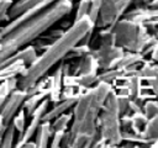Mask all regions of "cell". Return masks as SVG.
Wrapping results in <instances>:
<instances>
[{"label": "cell", "instance_id": "1", "mask_svg": "<svg viewBox=\"0 0 158 148\" xmlns=\"http://www.w3.org/2000/svg\"><path fill=\"white\" fill-rule=\"evenodd\" d=\"M112 88L110 83L96 81L94 86L78 89L79 94L73 105L72 122L68 128L73 136L72 147H93L99 137V113Z\"/></svg>", "mask_w": 158, "mask_h": 148}, {"label": "cell", "instance_id": "2", "mask_svg": "<svg viewBox=\"0 0 158 148\" xmlns=\"http://www.w3.org/2000/svg\"><path fill=\"white\" fill-rule=\"evenodd\" d=\"M95 28V23L90 20L88 15L80 20L73 22L69 28L63 31V33L51 42L42 52L36 57V59L26 67L21 75L17 78V86L20 89H28L37 80L43 78L49 69H52L57 63L65 59L67 54L77 46L80 39L85 36L88 31Z\"/></svg>", "mask_w": 158, "mask_h": 148}, {"label": "cell", "instance_id": "3", "mask_svg": "<svg viewBox=\"0 0 158 148\" xmlns=\"http://www.w3.org/2000/svg\"><path fill=\"white\" fill-rule=\"evenodd\" d=\"M73 6V0H56L33 17L5 35L0 41V65L19 48L32 43L56 22L69 15Z\"/></svg>", "mask_w": 158, "mask_h": 148}, {"label": "cell", "instance_id": "4", "mask_svg": "<svg viewBox=\"0 0 158 148\" xmlns=\"http://www.w3.org/2000/svg\"><path fill=\"white\" fill-rule=\"evenodd\" d=\"M99 134L106 141V147H117L122 143L121 112L118 109L117 92L112 88L107 94L98 118Z\"/></svg>", "mask_w": 158, "mask_h": 148}, {"label": "cell", "instance_id": "5", "mask_svg": "<svg viewBox=\"0 0 158 148\" xmlns=\"http://www.w3.org/2000/svg\"><path fill=\"white\" fill-rule=\"evenodd\" d=\"M139 25L141 23L127 20L125 17H121L120 20H117L115 22V25L112 27H110L114 32L115 44L121 47L125 51L136 52Z\"/></svg>", "mask_w": 158, "mask_h": 148}, {"label": "cell", "instance_id": "6", "mask_svg": "<svg viewBox=\"0 0 158 148\" xmlns=\"http://www.w3.org/2000/svg\"><path fill=\"white\" fill-rule=\"evenodd\" d=\"M132 2L133 0H102L99 16L95 21V27H112Z\"/></svg>", "mask_w": 158, "mask_h": 148}, {"label": "cell", "instance_id": "7", "mask_svg": "<svg viewBox=\"0 0 158 148\" xmlns=\"http://www.w3.org/2000/svg\"><path fill=\"white\" fill-rule=\"evenodd\" d=\"M90 52L95 56L99 63V69L105 70L116 67V63L120 59V57L123 54L125 49H122L116 44L101 43L99 48H90Z\"/></svg>", "mask_w": 158, "mask_h": 148}, {"label": "cell", "instance_id": "8", "mask_svg": "<svg viewBox=\"0 0 158 148\" xmlns=\"http://www.w3.org/2000/svg\"><path fill=\"white\" fill-rule=\"evenodd\" d=\"M49 105H51L49 99H48V97H44V99L37 105V107L32 111V113H31V116H30V122H28V125H26L23 132L19 136L16 144H14L16 148H21V147L23 146V143H26L27 141H30V139L35 136V133H36V131H37V127H38L40 122L42 121V117H43V115L46 113V111L48 110Z\"/></svg>", "mask_w": 158, "mask_h": 148}, {"label": "cell", "instance_id": "9", "mask_svg": "<svg viewBox=\"0 0 158 148\" xmlns=\"http://www.w3.org/2000/svg\"><path fill=\"white\" fill-rule=\"evenodd\" d=\"M26 97H27V90L20 88H16L5 97L0 107V116L6 125L11 122L15 113L22 107V104Z\"/></svg>", "mask_w": 158, "mask_h": 148}, {"label": "cell", "instance_id": "10", "mask_svg": "<svg viewBox=\"0 0 158 148\" xmlns=\"http://www.w3.org/2000/svg\"><path fill=\"white\" fill-rule=\"evenodd\" d=\"M142 63L143 64L137 69V73L148 83V88L153 91V95L158 100V63L146 59Z\"/></svg>", "mask_w": 158, "mask_h": 148}, {"label": "cell", "instance_id": "11", "mask_svg": "<svg viewBox=\"0 0 158 148\" xmlns=\"http://www.w3.org/2000/svg\"><path fill=\"white\" fill-rule=\"evenodd\" d=\"M122 17L135 21L137 23H144L146 21L158 18V9L149 7L147 5H139L136 9H132L130 11H125Z\"/></svg>", "mask_w": 158, "mask_h": 148}, {"label": "cell", "instance_id": "12", "mask_svg": "<svg viewBox=\"0 0 158 148\" xmlns=\"http://www.w3.org/2000/svg\"><path fill=\"white\" fill-rule=\"evenodd\" d=\"M63 65L62 62L59 63L58 68L54 70L53 75H49V95L48 99L51 104H54L59 101L60 97V90L63 88Z\"/></svg>", "mask_w": 158, "mask_h": 148}, {"label": "cell", "instance_id": "13", "mask_svg": "<svg viewBox=\"0 0 158 148\" xmlns=\"http://www.w3.org/2000/svg\"><path fill=\"white\" fill-rule=\"evenodd\" d=\"M38 56V52L36 51V48L33 47V44H26V46H23V47H21V48H19L14 54H11L0 67H2V65H5V64H7V63H10V62H14V60H22L25 64H26V67L27 65H30L35 59H36V57Z\"/></svg>", "mask_w": 158, "mask_h": 148}, {"label": "cell", "instance_id": "14", "mask_svg": "<svg viewBox=\"0 0 158 148\" xmlns=\"http://www.w3.org/2000/svg\"><path fill=\"white\" fill-rule=\"evenodd\" d=\"M78 96H73V97H68V99H60L59 101L54 102L51 110H47L46 113L42 117V121H52L54 117H57L58 115L67 112L69 109L73 107L75 100Z\"/></svg>", "mask_w": 158, "mask_h": 148}, {"label": "cell", "instance_id": "15", "mask_svg": "<svg viewBox=\"0 0 158 148\" xmlns=\"http://www.w3.org/2000/svg\"><path fill=\"white\" fill-rule=\"evenodd\" d=\"M53 1L56 0H17L16 2H12L10 10H9V16H10V20L16 17L19 14H21L22 11L27 10V9H31V7H35V6H38V5H51Z\"/></svg>", "mask_w": 158, "mask_h": 148}, {"label": "cell", "instance_id": "16", "mask_svg": "<svg viewBox=\"0 0 158 148\" xmlns=\"http://www.w3.org/2000/svg\"><path fill=\"white\" fill-rule=\"evenodd\" d=\"M53 132L54 131L52 128L51 121H41L38 127H37V131L35 133L36 134L35 143H36L37 148H46V147H48Z\"/></svg>", "mask_w": 158, "mask_h": 148}, {"label": "cell", "instance_id": "17", "mask_svg": "<svg viewBox=\"0 0 158 148\" xmlns=\"http://www.w3.org/2000/svg\"><path fill=\"white\" fill-rule=\"evenodd\" d=\"M48 95H49V86H47V88H44V89H42V90L37 91V92H33V94L27 95V97L25 99V101L22 104V109H23L27 118H30L32 111L37 107V105L44 97H48Z\"/></svg>", "mask_w": 158, "mask_h": 148}, {"label": "cell", "instance_id": "18", "mask_svg": "<svg viewBox=\"0 0 158 148\" xmlns=\"http://www.w3.org/2000/svg\"><path fill=\"white\" fill-rule=\"evenodd\" d=\"M26 69V64L22 60H14L0 67V81L9 78H17Z\"/></svg>", "mask_w": 158, "mask_h": 148}, {"label": "cell", "instance_id": "19", "mask_svg": "<svg viewBox=\"0 0 158 148\" xmlns=\"http://www.w3.org/2000/svg\"><path fill=\"white\" fill-rule=\"evenodd\" d=\"M139 134L143 138H146L151 142H153L158 137V115H156L153 117H149L147 120V122L142 127Z\"/></svg>", "mask_w": 158, "mask_h": 148}, {"label": "cell", "instance_id": "20", "mask_svg": "<svg viewBox=\"0 0 158 148\" xmlns=\"http://www.w3.org/2000/svg\"><path fill=\"white\" fill-rule=\"evenodd\" d=\"M70 122H72V112L70 113L63 112L57 117H54L51 121V125L53 131H67L70 126Z\"/></svg>", "mask_w": 158, "mask_h": 148}, {"label": "cell", "instance_id": "21", "mask_svg": "<svg viewBox=\"0 0 158 148\" xmlns=\"http://www.w3.org/2000/svg\"><path fill=\"white\" fill-rule=\"evenodd\" d=\"M15 134H16V130H15L14 125L10 122L6 126L5 132L2 134V138L0 142V148H11L15 142Z\"/></svg>", "mask_w": 158, "mask_h": 148}, {"label": "cell", "instance_id": "22", "mask_svg": "<svg viewBox=\"0 0 158 148\" xmlns=\"http://www.w3.org/2000/svg\"><path fill=\"white\" fill-rule=\"evenodd\" d=\"M142 111L148 118L158 115V100L156 97L146 99L142 102Z\"/></svg>", "mask_w": 158, "mask_h": 148}, {"label": "cell", "instance_id": "23", "mask_svg": "<svg viewBox=\"0 0 158 148\" xmlns=\"http://www.w3.org/2000/svg\"><path fill=\"white\" fill-rule=\"evenodd\" d=\"M26 120H27V117H26V113H25L22 107L15 113V116L11 120V123L14 125V127L16 130V133H19V136L23 132V130L26 127Z\"/></svg>", "mask_w": 158, "mask_h": 148}, {"label": "cell", "instance_id": "24", "mask_svg": "<svg viewBox=\"0 0 158 148\" xmlns=\"http://www.w3.org/2000/svg\"><path fill=\"white\" fill-rule=\"evenodd\" d=\"M17 78H9V79H5V80L0 81V94L7 96L12 90L19 88L17 86Z\"/></svg>", "mask_w": 158, "mask_h": 148}, {"label": "cell", "instance_id": "25", "mask_svg": "<svg viewBox=\"0 0 158 148\" xmlns=\"http://www.w3.org/2000/svg\"><path fill=\"white\" fill-rule=\"evenodd\" d=\"M90 5H91V0H79L73 22L80 20L81 17H84L85 15H88L89 14V10H90Z\"/></svg>", "mask_w": 158, "mask_h": 148}, {"label": "cell", "instance_id": "26", "mask_svg": "<svg viewBox=\"0 0 158 148\" xmlns=\"http://www.w3.org/2000/svg\"><path fill=\"white\" fill-rule=\"evenodd\" d=\"M12 0H0V23L9 22L10 16H9V10L12 5Z\"/></svg>", "mask_w": 158, "mask_h": 148}, {"label": "cell", "instance_id": "27", "mask_svg": "<svg viewBox=\"0 0 158 148\" xmlns=\"http://www.w3.org/2000/svg\"><path fill=\"white\" fill-rule=\"evenodd\" d=\"M64 132H65V131H54L53 134H52V137H51L49 147H52V148L60 147V142H62V138H63Z\"/></svg>", "mask_w": 158, "mask_h": 148}, {"label": "cell", "instance_id": "28", "mask_svg": "<svg viewBox=\"0 0 158 148\" xmlns=\"http://www.w3.org/2000/svg\"><path fill=\"white\" fill-rule=\"evenodd\" d=\"M72 141H73V136L69 132V130H67L63 134L62 142H60V147H72Z\"/></svg>", "mask_w": 158, "mask_h": 148}, {"label": "cell", "instance_id": "29", "mask_svg": "<svg viewBox=\"0 0 158 148\" xmlns=\"http://www.w3.org/2000/svg\"><path fill=\"white\" fill-rule=\"evenodd\" d=\"M149 54H151V60L158 63V39H157V42L154 43V46H153L152 51L149 52Z\"/></svg>", "mask_w": 158, "mask_h": 148}, {"label": "cell", "instance_id": "30", "mask_svg": "<svg viewBox=\"0 0 158 148\" xmlns=\"http://www.w3.org/2000/svg\"><path fill=\"white\" fill-rule=\"evenodd\" d=\"M6 126H7V125L2 121V118H1V116H0V142H1V138H2V134H4V132H5Z\"/></svg>", "mask_w": 158, "mask_h": 148}, {"label": "cell", "instance_id": "31", "mask_svg": "<svg viewBox=\"0 0 158 148\" xmlns=\"http://www.w3.org/2000/svg\"><path fill=\"white\" fill-rule=\"evenodd\" d=\"M23 148H37V146H36V143H35V141H27L26 143H23V146H22Z\"/></svg>", "mask_w": 158, "mask_h": 148}, {"label": "cell", "instance_id": "32", "mask_svg": "<svg viewBox=\"0 0 158 148\" xmlns=\"http://www.w3.org/2000/svg\"><path fill=\"white\" fill-rule=\"evenodd\" d=\"M144 5H147V6H149V7H156V9H158V0H149L147 4H144Z\"/></svg>", "mask_w": 158, "mask_h": 148}, {"label": "cell", "instance_id": "33", "mask_svg": "<svg viewBox=\"0 0 158 148\" xmlns=\"http://www.w3.org/2000/svg\"><path fill=\"white\" fill-rule=\"evenodd\" d=\"M149 147H158V137H157V138L151 143V146H149Z\"/></svg>", "mask_w": 158, "mask_h": 148}, {"label": "cell", "instance_id": "34", "mask_svg": "<svg viewBox=\"0 0 158 148\" xmlns=\"http://www.w3.org/2000/svg\"><path fill=\"white\" fill-rule=\"evenodd\" d=\"M5 97H6L5 95H1V94H0V107H1V105H2V102H4V100H5Z\"/></svg>", "mask_w": 158, "mask_h": 148}]
</instances>
